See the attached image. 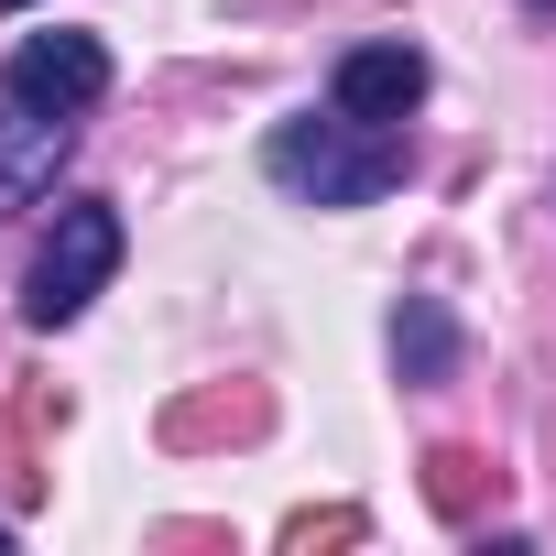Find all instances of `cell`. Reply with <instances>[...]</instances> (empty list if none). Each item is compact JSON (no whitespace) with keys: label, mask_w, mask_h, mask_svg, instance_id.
<instances>
[{"label":"cell","mask_w":556,"mask_h":556,"mask_svg":"<svg viewBox=\"0 0 556 556\" xmlns=\"http://www.w3.org/2000/svg\"><path fill=\"white\" fill-rule=\"evenodd\" d=\"M0 12H34V0H0Z\"/></svg>","instance_id":"7"},{"label":"cell","mask_w":556,"mask_h":556,"mask_svg":"<svg viewBox=\"0 0 556 556\" xmlns=\"http://www.w3.org/2000/svg\"><path fill=\"white\" fill-rule=\"evenodd\" d=\"M110 273H121V207L110 197H66L34 273H23V328H77L99 295H110Z\"/></svg>","instance_id":"2"},{"label":"cell","mask_w":556,"mask_h":556,"mask_svg":"<svg viewBox=\"0 0 556 556\" xmlns=\"http://www.w3.org/2000/svg\"><path fill=\"white\" fill-rule=\"evenodd\" d=\"M0 545H12V523H0Z\"/></svg>","instance_id":"8"},{"label":"cell","mask_w":556,"mask_h":556,"mask_svg":"<svg viewBox=\"0 0 556 556\" xmlns=\"http://www.w3.org/2000/svg\"><path fill=\"white\" fill-rule=\"evenodd\" d=\"M393 371L404 382H458V317L437 295H404L393 306Z\"/></svg>","instance_id":"6"},{"label":"cell","mask_w":556,"mask_h":556,"mask_svg":"<svg viewBox=\"0 0 556 556\" xmlns=\"http://www.w3.org/2000/svg\"><path fill=\"white\" fill-rule=\"evenodd\" d=\"M328 99H339L350 121H415V99H426V55H415L404 34L350 45V55H339V77H328Z\"/></svg>","instance_id":"5"},{"label":"cell","mask_w":556,"mask_h":556,"mask_svg":"<svg viewBox=\"0 0 556 556\" xmlns=\"http://www.w3.org/2000/svg\"><path fill=\"white\" fill-rule=\"evenodd\" d=\"M262 175L285 186L295 207H371V197H393L404 175H415V142L393 131V121H350L339 99L328 110H295V121H273L262 131Z\"/></svg>","instance_id":"1"},{"label":"cell","mask_w":556,"mask_h":556,"mask_svg":"<svg viewBox=\"0 0 556 556\" xmlns=\"http://www.w3.org/2000/svg\"><path fill=\"white\" fill-rule=\"evenodd\" d=\"M66 153H77V121H66V110L0 99V218L45 207V197H55V175H66Z\"/></svg>","instance_id":"4"},{"label":"cell","mask_w":556,"mask_h":556,"mask_svg":"<svg viewBox=\"0 0 556 556\" xmlns=\"http://www.w3.org/2000/svg\"><path fill=\"white\" fill-rule=\"evenodd\" d=\"M0 99H34V110H66V121H88L99 99H110V45L99 34H23L12 55H0Z\"/></svg>","instance_id":"3"}]
</instances>
